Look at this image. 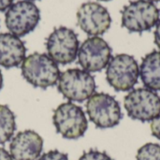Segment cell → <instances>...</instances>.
I'll return each mask as SVG.
<instances>
[{"label": "cell", "mask_w": 160, "mask_h": 160, "mask_svg": "<svg viewBox=\"0 0 160 160\" xmlns=\"http://www.w3.org/2000/svg\"><path fill=\"white\" fill-rule=\"evenodd\" d=\"M112 50L103 38L92 37L86 38L78 51V61L82 69L88 72H98L107 68Z\"/></svg>", "instance_id": "30bf717a"}, {"label": "cell", "mask_w": 160, "mask_h": 160, "mask_svg": "<svg viewBox=\"0 0 160 160\" xmlns=\"http://www.w3.org/2000/svg\"><path fill=\"white\" fill-rule=\"evenodd\" d=\"M21 68L25 81L41 89L55 85L60 76L58 65L45 53L30 54L23 60Z\"/></svg>", "instance_id": "6da1fadb"}, {"label": "cell", "mask_w": 160, "mask_h": 160, "mask_svg": "<svg viewBox=\"0 0 160 160\" xmlns=\"http://www.w3.org/2000/svg\"><path fill=\"white\" fill-rule=\"evenodd\" d=\"M40 20V11L35 3L21 0L12 4L5 15V22L9 32L16 37H23L32 32Z\"/></svg>", "instance_id": "9c48e42d"}, {"label": "cell", "mask_w": 160, "mask_h": 160, "mask_svg": "<svg viewBox=\"0 0 160 160\" xmlns=\"http://www.w3.org/2000/svg\"><path fill=\"white\" fill-rule=\"evenodd\" d=\"M24 43L11 33L0 34V66L6 68H17L25 59Z\"/></svg>", "instance_id": "4fadbf2b"}, {"label": "cell", "mask_w": 160, "mask_h": 160, "mask_svg": "<svg viewBox=\"0 0 160 160\" xmlns=\"http://www.w3.org/2000/svg\"><path fill=\"white\" fill-rule=\"evenodd\" d=\"M58 91L70 101L82 102L95 94L96 82L90 72L80 68H69L60 73Z\"/></svg>", "instance_id": "277c9868"}, {"label": "cell", "mask_w": 160, "mask_h": 160, "mask_svg": "<svg viewBox=\"0 0 160 160\" xmlns=\"http://www.w3.org/2000/svg\"><path fill=\"white\" fill-rule=\"evenodd\" d=\"M77 22L84 33L98 37L110 29L112 18L108 9L99 3L86 2L78 8Z\"/></svg>", "instance_id": "8fae6325"}, {"label": "cell", "mask_w": 160, "mask_h": 160, "mask_svg": "<svg viewBox=\"0 0 160 160\" xmlns=\"http://www.w3.org/2000/svg\"><path fill=\"white\" fill-rule=\"evenodd\" d=\"M156 31H155V43L160 49V21L156 25Z\"/></svg>", "instance_id": "44dd1931"}, {"label": "cell", "mask_w": 160, "mask_h": 160, "mask_svg": "<svg viewBox=\"0 0 160 160\" xmlns=\"http://www.w3.org/2000/svg\"><path fill=\"white\" fill-rule=\"evenodd\" d=\"M150 128H151L153 136L160 141V114L158 117H156L154 120L151 121Z\"/></svg>", "instance_id": "d6986e66"}, {"label": "cell", "mask_w": 160, "mask_h": 160, "mask_svg": "<svg viewBox=\"0 0 160 160\" xmlns=\"http://www.w3.org/2000/svg\"><path fill=\"white\" fill-rule=\"evenodd\" d=\"M28 1H35V0H28Z\"/></svg>", "instance_id": "484cf974"}, {"label": "cell", "mask_w": 160, "mask_h": 160, "mask_svg": "<svg viewBox=\"0 0 160 160\" xmlns=\"http://www.w3.org/2000/svg\"><path fill=\"white\" fill-rule=\"evenodd\" d=\"M139 76L140 68L137 60L127 53L112 57L107 66V82L116 91H131L138 82Z\"/></svg>", "instance_id": "3957f363"}, {"label": "cell", "mask_w": 160, "mask_h": 160, "mask_svg": "<svg viewBox=\"0 0 160 160\" xmlns=\"http://www.w3.org/2000/svg\"><path fill=\"white\" fill-rule=\"evenodd\" d=\"M140 76L146 88L160 91V51H153L142 58Z\"/></svg>", "instance_id": "5bb4252c"}, {"label": "cell", "mask_w": 160, "mask_h": 160, "mask_svg": "<svg viewBox=\"0 0 160 160\" xmlns=\"http://www.w3.org/2000/svg\"><path fill=\"white\" fill-rule=\"evenodd\" d=\"M38 160H69L67 154L62 153L58 150H52L43 154Z\"/></svg>", "instance_id": "ac0fdd59"}, {"label": "cell", "mask_w": 160, "mask_h": 160, "mask_svg": "<svg viewBox=\"0 0 160 160\" xmlns=\"http://www.w3.org/2000/svg\"><path fill=\"white\" fill-rule=\"evenodd\" d=\"M79 160H113L107 153L100 152L98 150L91 149L84 152Z\"/></svg>", "instance_id": "e0dca14e"}, {"label": "cell", "mask_w": 160, "mask_h": 160, "mask_svg": "<svg viewBox=\"0 0 160 160\" xmlns=\"http://www.w3.org/2000/svg\"><path fill=\"white\" fill-rule=\"evenodd\" d=\"M128 115L141 122H151L160 114L159 95L146 87L131 90L124 100Z\"/></svg>", "instance_id": "52a82bcc"}, {"label": "cell", "mask_w": 160, "mask_h": 160, "mask_svg": "<svg viewBox=\"0 0 160 160\" xmlns=\"http://www.w3.org/2000/svg\"><path fill=\"white\" fill-rule=\"evenodd\" d=\"M99 1H104V2H108V1H111V0H99Z\"/></svg>", "instance_id": "d4e9b609"}, {"label": "cell", "mask_w": 160, "mask_h": 160, "mask_svg": "<svg viewBox=\"0 0 160 160\" xmlns=\"http://www.w3.org/2000/svg\"><path fill=\"white\" fill-rule=\"evenodd\" d=\"M43 149V139L34 130L19 132L9 144L13 160H38Z\"/></svg>", "instance_id": "7c38bea8"}, {"label": "cell", "mask_w": 160, "mask_h": 160, "mask_svg": "<svg viewBox=\"0 0 160 160\" xmlns=\"http://www.w3.org/2000/svg\"><path fill=\"white\" fill-rule=\"evenodd\" d=\"M52 122L57 133L68 140L82 137L88 128L84 112L72 102L60 104L53 112Z\"/></svg>", "instance_id": "8992f818"}, {"label": "cell", "mask_w": 160, "mask_h": 160, "mask_svg": "<svg viewBox=\"0 0 160 160\" xmlns=\"http://www.w3.org/2000/svg\"><path fill=\"white\" fill-rule=\"evenodd\" d=\"M13 3V0H0V11L7 10Z\"/></svg>", "instance_id": "ffe728a7"}, {"label": "cell", "mask_w": 160, "mask_h": 160, "mask_svg": "<svg viewBox=\"0 0 160 160\" xmlns=\"http://www.w3.org/2000/svg\"><path fill=\"white\" fill-rule=\"evenodd\" d=\"M149 1H151V2H160V0H149Z\"/></svg>", "instance_id": "cb8c5ba5"}, {"label": "cell", "mask_w": 160, "mask_h": 160, "mask_svg": "<svg viewBox=\"0 0 160 160\" xmlns=\"http://www.w3.org/2000/svg\"><path fill=\"white\" fill-rule=\"evenodd\" d=\"M122 26L129 32L142 33L151 30L159 22V8L149 0L129 2L121 10Z\"/></svg>", "instance_id": "7a4b0ae2"}, {"label": "cell", "mask_w": 160, "mask_h": 160, "mask_svg": "<svg viewBox=\"0 0 160 160\" xmlns=\"http://www.w3.org/2000/svg\"><path fill=\"white\" fill-rule=\"evenodd\" d=\"M46 49L48 55L56 64H70L78 56V36L72 29L66 26L56 27L46 39Z\"/></svg>", "instance_id": "ba28073f"}, {"label": "cell", "mask_w": 160, "mask_h": 160, "mask_svg": "<svg viewBox=\"0 0 160 160\" xmlns=\"http://www.w3.org/2000/svg\"><path fill=\"white\" fill-rule=\"evenodd\" d=\"M137 160H160V145L149 142L142 145L137 153Z\"/></svg>", "instance_id": "2e32d148"}, {"label": "cell", "mask_w": 160, "mask_h": 160, "mask_svg": "<svg viewBox=\"0 0 160 160\" xmlns=\"http://www.w3.org/2000/svg\"><path fill=\"white\" fill-rule=\"evenodd\" d=\"M16 129L15 115L7 106L0 104V144L8 142Z\"/></svg>", "instance_id": "9a60e30c"}, {"label": "cell", "mask_w": 160, "mask_h": 160, "mask_svg": "<svg viewBox=\"0 0 160 160\" xmlns=\"http://www.w3.org/2000/svg\"><path fill=\"white\" fill-rule=\"evenodd\" d=\"M2 86H3V76H2V72L0 70V90L2 89Z\"/></svg>", "instance_id": "603a6c76"}, {"label": "cell", "mask_w": 160, "mask_h": 160, "mask_svg": "<svg viewBox=\"0 0 160 160\" xmlns=\"http://www.w3.org/2000/svg\"><path fill=\"white\" fill-rule=\"evenodd\" d=\"M0 160H13V158H11L10 154L8 153L7 150L0 147Z\"/></svg>", "instance_id": "7402d4cb"}, {"label": "cell", "mask_w": 160, "mask_h": 160, "mask_svg": "<svg viewBox=\"0 0 160 160\" xmlns=\"http://www.w3.org/2000/svg\"><path fill=\"white\" fill-rule=\"evenodd\" d=\"M89 119L98 128H112L119 125L123 113L119 102L106 93H95L86 103Z\"/></svg>", "instance_id": "5b68a950"}]
</instances>
